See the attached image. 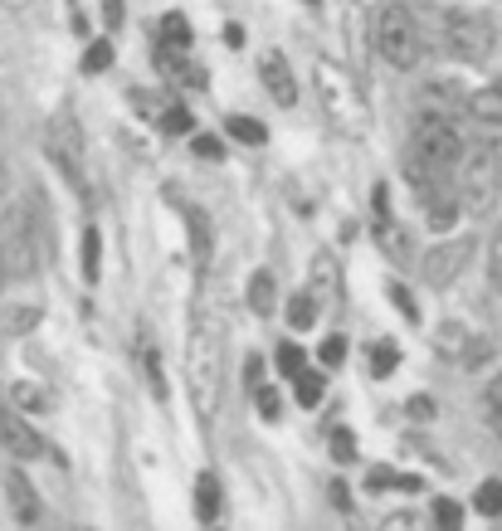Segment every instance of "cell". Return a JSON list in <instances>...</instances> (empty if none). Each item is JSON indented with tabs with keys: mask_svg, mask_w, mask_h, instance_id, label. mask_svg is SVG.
<instances>
[{
	"mask_svg": "<svg viewBox=\"0 0 502 531\" xmlns=\"http://www.w3.org/2000/svg\"><path fill=\"white\" fill-rule=\"evenodd\" d=\"M186 385H191V400L200 419L210 424L215 419V405H220V385H225V327L215 317V303H210V288L200 293L191 317V346H186Z\"/></svg>",
	"mask_w": 502,
	"mask_h": 531,
	"instance_id": "obj_1",
	"label": "cell"
},
{
	"mask_svg": "<svg viewBox=\"0 0 502 531\" xmlns=\"http://www.w3.org/2000/svg\"><path fill=\"white\" fill-rule=\"evenodd\" d=\"M44 259L39 205H10L0 220V278H35Z\"/></svg>",
	"mask_w": 502,
	"mask_h": 531,
	"instance_id": "obj_2",
	"label": "cell"
},
{
	"mask_svg": "<svg viewBox=\"0 0 502 531\" xmlns=\"http://www.w3.org/2000/svg\"><path fill=\"white\" fill-rule=\"evenodd\" d=\"M459 156H464L459 122H449V117H420V127H415V137H410V166H405V171H410V181L429 186L434 176L454 171Z\"/></svg>",
	"mask_w": 502,
	"mask_h": 531,
	"instance_id": "obj_3",
	"label": "cell"
},
{
	"mask_svg": "<svg viewBox=\"0 0 502 531\" xmlns=\"http://www.w3.org/2000/svg\"><path fill=\"white\" fill-rule=\"evenodd\" d=\"M312 74H317V93H322L327 117H332L347 137H361V132L371 127V103H366V93L356 88V78H351L347 69H337L332 59H317Z\"/></svg>",
	"mask_w": 502,
	"mask_h": 531,
	"instance_id": "obj_4",
	"label": "cell"
},
{
	"mask_svg": "<svg viewBox=\"0 0 502 531\" xmlns=\"http://www.w3.org/2000/svg\"><path fill=\"white\" fill-rule=\"evenodd\" d=\"M376 49H381V59H386L390 69H400V74L420 69V59H425L420 20H415L405 5H386V10L376 15Z\"/></svg>",
	"mask_w": 502,
	"mask_h": 531,
	"instance_id": "obj_5",
	"label": "cell"
},
{
	"mask_svg": "<svg viewBox=\"0 0 502 531\" xmlns=\"http://www.w3.org/2000/svg\"><path fill=\"white\" fill-rule=\"evenodd\" d=\"M502 190V152L493 147H468L459 156V205L464 210H488Z\"/></svg>",
	"mask_w": 502,
	"mask_h": 531,
	"instance_id": "obj_6",
	"label": "cell"
},
{
	"mask_svg": "<svg viewBox=\"0 0 502 531\" xmlns=\"http://www.w3.org/2000/svg\"><path fill=\"white\" fill-rule=\"evenodd\" d=\"M444 44L478 64V59H488L498 49V25L473 15V10H454V15H444Z\"/></svg>",
	"mask_w": 502,
	"mask_h": 531,
	"instance_id": "obj_7",
	"label": "cell"
},
{
	"mask_svg": "<svg viewBox=\"0 0 502 531\" xmlns=\"http://www.w3.org/2000/svg\"><path fill=\"white\" fill-rule=\"evenodd\" d=\"M44 152H49V161L74 181L78 190H83V166H88V152H83V127H78L74 113L54 117L49 122V132H44Z\"/></svg>",
	"mask_w": 502,
	"mask_h": 531,
	"instance_id": "obj_8",
	"label": "cell"
},
{
	"mask_svg": "<svg viewBox=\"0 0 502 531\" xmlns=\"http://www.w3.org/2000/svg\"><path fill=\"white\" fill-rule=\"evenodd\" d=\"M473 234H459V239H444V244H434L425 254V264H420V273H425L429 288H449L459 273L468 268V259H473Z\"/></svg>",
	"mask_w": 502,
	"mask_h": 531,
	"instance_id": "obj_9",
	"label": "cell"
},
{
	"mask_svg": "<svg viewBox=\"0 0 502 531\" xmlns=\"http://www.w3.org/2000/svg\"><path fill=\"white\" fill-rule=\"evenodd\" d=\"M259 83L269 88V98L278 108H293V103H298V74L288 69L283 49H264V54H259Z\"/></svg>",
	"mask_w": 502,
	"mask_h": 531,
	"instance_id": "obj_10",
	"label": "cell"
},
{
	"mask_svg": "<svg viewBox=\"0 0 502 531\" xmlns=\"http://www.w3.org/2000/svg\"><path fill=\"white\" fill-rule=\"evenodd\" d=\"M371 225H376V244L386 249L395 264H410V249H405V229L390 220V195L386 186H376V195H371Z\"/></svg>",
	"mask_w": 502,
	"mask_h": 531,
	"instance_id": "obj_11",
	"label": "cell"
},
{
	"mask_svg": "<svg viewBox=\"0 0 502 531\" xmlns=\"http://www.w3.org/2000/svg\"><path fill=\"white\" fill-rule=\"evenodd\" d=\"M468 108V98L459 93V83H425L420 88V98H415V113L420 117H449V122H459V113Z\"/></svg>",
	"mask_w": 502,
	"mask_h": 531,
	"instance_id": "obj_12",
	"label": "cell"
},
{
	"mask_svg": "<svg viewBox=\"0 0 502 531\" xmlns=\"http://www.w3.org/2000/svg\"><path fill=\"white\" fill-rule=\"evenodd\" d=\"M5 497H10V512H15V522H20V527H35L39 517H44V502H39L35 483H30L20 468H10V473H5Z\"/></svg>",
	"mask_w": 502,
	"mask_h": 531,
	"instance_id": "obj_13",
	"label": "cell"
},
{
	"mask_svg": "<svg viewBox=\"0 0 502 531\" xmlns=\"http://www.w3.org/2000/svg\"><path fill=\"white\" fill-rule=\"evenodd\" d=\"M0 439H5V449L20 458V463H30V458L44 454V439H39V434L30 429V424H25V419H15V415L0 419Z\"/></svg>",
	"mask_w": 502,
	"mask_h": 531,
	"instance_id": "obj_14",
	"label": "cell"
},
{
	"mask_svg": "<svg viewBox=\"0 0 502 531\" xmlns=\"http://www.w3.org/2000/svg\"><path fill=\"white\" fill-rule=\"evenodd\" d=\"M137 371L147 376V390H152L156 400H166V376H161V351H156V337L142 327L137 332Z\"/></svg>",
	"mask_w": 502,
	"mask_h": 531,
	"instance_id": "obj_15",
	"label": "cell"
},
{
	"mask_svg": "<svg viewBox=\"0 0 502 531\" xmlns=\"http://www.w3.org/2000/svg\"><path fill=\"white\" fill-rule=\"evenodd\" d=\"M39 317H44V307H39V303H10V307H0V337H25V332L35 327Z\"/></svg>",
	"mask_w": 502,
	"mask_h": 531,
	"instance_id": "obj_16",
	"label": "cell"
},
{
	"mask_svg": "<svg viewBox=\"0 0 502 531\" xmlns=\"http://www.w3.org/2000/svg\"><path fill=\"white\" fill-rule=\"evenodd\" d=\"M464 113H473L478 122H502V78H493V83H483L473 98H468Z\"/></svg>",
	"mask_w": 502,
	"mask_h": 531,
	"instance_id": "obj_17",
	"label": "cell"
},
{
	"mask_svg": "<svg viewBox=\"0 0 502 531\" xmlns=\"http://www.w3.org/2000/svg\"><path fill=\"white\" fill-rule=\"evenodd\" d=\"M195 517L205 527L220 517V483H215V473H200V483H195Z\"/></svg>",
	"mask_w": 502,
	"mask_h": 531,
	"instance_id": "obj_18",
	"label": "cell"
},
{
	"mask_svg": "<svg viewBox=\"0 0 502 531\" xmlns=\"http://www.w3.org/2000/svg\"><path fill=\"white\" fill-rule=\"evenodd\" d=\"M322 390H327V380H322V371H312V366H303V371L293 376V395H298L303 410H317V405H322Z\"/></svg>",
	"mask_w": 502,
	"mask_h": 531,
	"instance_id": "obj_19",
	"label": "cell"
},
{
	"mask_svg": "<svg viewBox=\"0 0 502 531\" xmlns=\"http://www.w3.org/2000/svg\"><path fill=\"white\" fill-rule=\"evenodd\" d=\"M103 278V234L88 225L83 229V283H98Z\"/></svg>",
	"mask_w": 502,
	"mask_h": 531,
	"instance_id": "obj_20",
	"label": "cell"
},
{
	"mask_svg": "<svg viewBox=\"0 0 502 531\" xmlns=\"http://www.w3.org/2000/svg\"><path fill=\"white\" fill-rule=\"evenodd\" d=\"M181 215H186V225H191V249H195V264H205L210 259V220L195 210V205H181Z\"/></svg>",
	"mask_w": 502,
	"mask_h": 531,
	"instance_id": "obj_21",
	"label": "cell"
},
{
	"mask_svg": "<svg viewBox=\"0 0 502 531\" xmlns=\"http://www.w3.org/2000/svg\"><path fill=\"white\" fill-rule=\"evenodd\" d=\"M273 303H278V288H273V273H264V268H259V273L249 278V307H254L259 317H269V312H273Z\"/></svg>",
	"mask_w": 502,
	"mask_h": 531,
	"instance_id": "obj_22",
	"label": "cell"
},
{
	"mask_svg": "<svg viewBox=\"0 0 502 531\" xmlns=\"http://www.w3.org/2000/svg\"><path fill=\"white\" fill-rule=\"evenodd\" d=\"M371 380H390L395 376V366H400V346L395 342H371Z\"/></svg>",
	"mask_w": 502,
	"mask_h": 531,
	"instance_id": "obj_23",
	"label": "cell"
},
{
	"mask_svg": "<svg viewBox=\"0 0 502 531\" xmlns=\"http://www.w3.org/2000/svg\"><path fill=\"white\" fill-rule=\"evenodd\" d=\"M429 522H434V531H459V527H464V507H459L454 497H434Z\"/></svg>",
	"mask_w": 502,
	"mask_h": 531,
	"instance_id": "obj_24",
	"label": "cell"
},
{
	"mask_svg": "<svg viewBox=\"0 0 502 531\" xmlns=\"http://www.w3.org/2000/svg\"><path fill=\"white\" fill-rule=\"evenodd\" d=\"M459 210H464V205H459L454 195H434V200H429V225L439 229V234H449L454 220H459Z\"/></svg>",
	"mask_w": 502,
	"mask_h": 531,
	"instance_id": "obj_25",
	"label": "cell"
},
{
	"mask_svg": "<svg viewBox=\"0 0 502 531\" xmlns=\"http://www.w3.org/2000/svg\"><path fill=\"white\" fill-rule=\"evenodd\" d=\"M225 127H230L234 142H244V147H264V137H269V132H264V122H254V117H244V113H234Z\"/></svg>",
	"mask_w": 502,
	"mask_h": 531,
	"instance_id": "obj_26",
	"label": "cell"
},
{
	"mask_svg": "<svg viewBox=\"0 0 502 531\" xmlns=\"http://www.w3.org/2000/svg\"><path fill=\"white\" fill-rule=\"evenodd\" d=\"M312 322H317V298H312V293H298V298L288 303V327H293V332H308Z\"/></svg>",
	"mask_w": 502,
	"mask_h": 531,
	"instance_id": "obj_27",
	"label": "cell"
},
{
	"mask_svg": "<svg viewBox=\"0 0 502 531\" xmlns=\"http://www.w3.org/2000/svg\"><path fill=\"white\" fill-rule=\"evenodd\" d=\"M473 512H478V517H502V483L498 478H488V483L473 493Z\"/></svg>",
	"mask_w": 502,
	"mask_h": 531,
	"instance_id": "obj_28",
	"label": "cell"
},
{
	"mask_svg": "<svg viewBox=\"0 0 502 531\" xmlns=\"http://www.w3.org/2000/svg\"><path fill=\"white\" fill-rule=\"evenodd\" d=\"M376 531H434V522H429V512H390Z\"/></svg>",
	"mask_w": 502,
	"mask_h": 531,
	"instance_id": "obj_29",
	"label": "cell"
},
{
	"mask_svg": "<svg viewBox=\"0 0 502 531\" xmlns=\"http://www.w3.org/2000/svg\"><path fill=\"white\" fill-rule=\"evenodd\" d=\"M161 49H191V25L181 15H166L161 20Z\"/></svg>",
	"mask_w": 502,
	"mask_h": 531,
	"instance_id": "obj_30",
	"label": "cell"
},
{
	"mask_svg": "<svg viewBox=\"0 0 502 531\" xmlns=\"http://www.w3.org/2000/svg\"><path fill=\"white\" fill-rule=\"evenodd\" d=\"M108 64H113V44L108 39H93L88 54H83V74H103Z\"/></svg>",
	"mask_w": 502,
	"mask_h": 531,
	"instance_id": "obj_31",
	"label": "cell"
},
{
	"mask_svg": "<svg viewBox=\"0 0 502 531\" xmlns=\"http://www.w3.org/2000/svg\"><path fill=\"white\" fill-rule=\"evenodd\" d=\"M327 449H332L337 463H356V434L351 429H332V444Z\"/></svg>",
	"mask_w": 502,
	"mask_h": 531,
	"instance_id": "obj_32",
	"label": "cell"
},
{
	"mask_svg": "<svg viewBox=\"0 0 502 531\" xmlns=\"http://www.w3.org/2000/svg\"><path fill=\"white\" fill-rule=\"evenodd\" d=\"M303 366H308V356H303V346H278V371H283V376L293 380L298 376V371H303Z\"/></svg>",
	"mask_w": 502,
	"mask_h": 531,
	"instance_id": "obj_33",
	"label": "cell"
},
{
	"mask_svg": "<svg viewBox=\"0 0 502 531\" xmlns=\"http://www.w3.org/2000/svg\"><path fill=\"white\" fill-rule=\"evenodd\" d=\"M254 405H259V415L264 419H278V410H283V405H278V390H269V385L254 390Z\"/></svg>",
	"mask_w": 502,
	"mask_h": 531,
	"instance_id": "obj_34",
	"label": "cell"
},
{
	"mask_svg": "<svg viewBox=\"0 0 502 531\" xmlns=\"http://www.w3.org/2000/svg\"><path fill=\"white\" fill-rule=\"evenodd\" d=\"M15 405L20 410H44L49 400H44V390H35V385H15Z\"/></svg>",
	"mask_w": 502,
	"mask_h": 531,
	"instance_id": "obj_35",
	"label": "cell"
},
{
	"mask_svg": "<svg viewBox=\"0 0 502 531\" xmlns=\"http://www.w3.org/2000/svg\"><path fill=\"white\" fill-rule=\"evenodd\" d=\"M386 488H400V473H395V468H376V473L366 478V493H386Z\"/></svg>",
	"mask_w": 502,
	"mask_h": 531,
	"instance_id": "obj_36",
	"label": "cell"
},
{
	"mask_svg": "<svg viewBox=\"0 0 502 531\" xmlns=\"http://www.w3.org/2000/svg\"><path fill=\"white\" fill-rule=\"evenodd\" d=\"M317 356H322V366H342V356H347V337H327Z\"/></svg>",
	"mask_w": 502,
	"mask_h": 531,
	"instance_id": "obj_37",
	"label": "cell"
},
{
	"mask_svg": "<svg viewBox=\"0 0 502 531\" xmlns=\"http://www.w3.org/2000/svg\"><path fill=\"white\" fill-rule=\"evenodd\" d=\"M390 298H395V307H400V312H405V317H410V322H420V303H415V298H410V293H405V288H400V283H395V288H390Z\"/></svg>",
	"mask_w": 502,
	"mask_h": 531,
	"instance_id": "obj_38",
	"label": "cell"
},
{
	"mask_svg": "<svg viewBox=\"0 0 502 531\" xmlns=\"http://www.w3.org/2000/svg\"><path fill=\"white\" fill-rule=\"evenodd\" d=\"M191 127H195V117L186 113V108H171V113H166V132L181 137V132H191Z\"/></svg>",
	"mask_w": 502,
	"mask_h": 531,
	"instance_id": "obj_39",
	"label": "cell"
},
{
	"mask_svg": "<svg viewBox=\"0 0 502 531\" xmlns=\"http://www.w3.org/2000/svg\"><path fill=\"white\" fill-rule=\"evenodd\" d=\"M191 152L200 156V161H220V137H195Z\"/></svg>",
	"mask_w": 502,
	"mask_h": 531,
	"instance_id": "obj_40",
	"label": "cell"
},
{
	"mask_svg": "<svg viewBox=\"0 0 502 531\" xmlns=\"http://www.w3.org/2000/svg\"><path fill=\"white\" fill-rule=\"evenodd\" d=\"M244 385H249V395L264 385V361H259V356H249V361H244Z\"/></svg>",
	"mask_w": 502,
	"mask_h": 531,
	"instance_id": "obj_41",
	"label": "cell"
},
{
	"mask_svg": "<svg viewBox=\"0 0 502 531\" xmlns=\"http://www.w3.org/2000/svg\"><path fill=\"white\" fill-rule=\"evenodd\" d=\"M488 273H493V283L502 288V229L493 234V249H488Z\"/></svg>",
	"mask_w": 502,
	"mask_h": 531,
	"instance_id": "obj_42",
	"label": "cell"
},
{
	"mask_svg": "<svg viewBox=\"0 0 502 531\" xmlns=\"http://www.w3.org/2000/svg\"><path fill=\"white\" fill-rule=\"evenodd\" d=\"M488 415H493V424L502 429V376L488 385Z\"/></svg>",
	"mask_w": 502,
	"mask_h": 531,
	"instance_id": "obj_43",
	"label": "cell"
},
{
	"mask_svg": "<svg viewBox=\"0 0 502 531\" xmlns=\"http://www.w3.org/2000/svg\"><path fill=\"white\" fill-rule=\"evenodd\" d=\"M410 415H420V419H429V415H434V405H429V395H420V400H410Z\"/></svg>",
	"mask_w": 502,
	"mask_h": 531,
	"instance_id": "obj_44",
	"label": "cell"
},
{
	"mask_svg": "<svg viewBox=\"0 0 502 531\" xmlns=\"http://www.w3.org/2000/svg\"><path fill=\"white\" fill-rule=\"evenodd\" d=\"M103 10H108V25H122V0H108Z\"/></svg>",
	"mask_w": 502,
	"mask_h": 531,
	"instance_id": "obj_45",
	"label": "cell"
},
{
	"mask_svg": "<svg viewBox=\"0 0 502 531\" xmlns=\"http://www.w3.org/2000/svg\"><path fill=\"white\" fill-rule=\"evenodd\" d=\"M0 5H5V10H25L30 0H0Z\"/></svg>",
	"mask_w": 502,
	"mask_h": 531,
	"instance_id": "obj_46",
	"label": "cell"
},
{
	"mask_svg": "<svg viewBox=\"0 0 502 531\" xmlns=\"http://www.w3.org/2000/svg\"><path fill=\"white\" fill-rule=\"evenodd\" d=\"M0 419H5V390H0Z\"/></svg>",
	"mask_w": 502,
	"mask_h": 531,
	"instance_id": "obj_47",
	"label": "cell"
},
{
	"mask_svg": "<svg viewBox=\"0 0 502 531\" xmlns=\"http://www.w3.org/2000/svg\"><path fill=\"white\" fill-rule=\"evenodd\" d=\"M308 5H312V10H317V5H322V0H308Z\"/></svg>",
	"mask_w": 502,
	"mask_h": 531,
	"instance_id": "obj_48",
	"label": "cell"
},
{
	"mask_svg": "<svg viewBox=\"0 0 502 531\" xmlns=\"http://www.w3.org/2000/svg\"><path fill=\"white\" fill-rule=\"evenodd\" d=\"M493 531H502V527H493Z\"/></svg>",
	"mask_w": 502,
	"mask_h": 531,
	"instance_id": "obj_49",
	"label": "cell"
}]
</instances>
